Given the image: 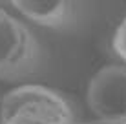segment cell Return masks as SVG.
I'll list each match as a JSON object with an SVG mask.
<instances>
[{
  "instance_id": "5b68a950",
  "label": "cell",
  "mask_w": 126,
  "mask_h": 124,
  "mask_svg": "<svg viewBox=\"0 0 126 124\" xmlns=\"http://www.w3.org/2000/svg\"><path fill=\"white\" fill-rule=\"evenodd\" d=\"M111 46H113V51L117 53V57L124 62L126 66V16L121 20V24L117 26L113 38H111Z\"/></svg>"
},
{
  "instance_id": "7a4b0ae2",
  "label": "cell",
  "mask_w": 126,
  "mask_h": 124,
  "mask_svg": "<svg viewBox=\"0 0 126 124\" xmlns=\"http://www.w3.org/2000/svg\"><path fill=\"white\" fill-rule=\"evenodd\" d=\"M42 66V46L29 26L0 7V80L16 82Z\"/></svg>"
},
{
  "instance_id": "8992f818",
  "label": "cell",
  "mask_w": 126,
  "mask_h": 124,
  "mask_svg": "<svg viewBox=\"0 0 126 124\" xmlns=\"http://www.w3.org/2000/svg\"><path fill=\"white\" fill-rule=\"evenodd\" d=\"M88 124H101V122H88Z\"/></svg>"
},
{
  "instance_id": "3957f363",
  "label": "cell",
  "mask_w": 126,
  "mask_h": 124,
  "mask_svg": "<svg viewBox=\"0 0 126 124\" xmlns=\"http://www.w3.org/2000/svg\"><path fill=\"white\" fill-rule=\"evenodd\" d=\"M90 111L101 124H126V66L108 64L90 79L86 89Z\"/></svg>"
},
{
  "instance_id": "277c9868",
  "label": "cell",
  "mask_w": 126,
  "mask_h": 124,
  "mask_svg": "<svg viewBox=\"0 0 126 124\" xmlns=\"http://www.w3.org/2000/svg\"><path fill=\"white\" fill-rule=\"evenodd\" d=\"M29 22L47 29H68L79 18V0H9Z\"/></svg>"
},
{
  "instance_id": "6da1fadb",
  "label": "cell",
  "mask_w": 126,
  "mask_h": 124,
  "mask_svg": "<svg viewBox=\"0 0 126 124\" xmlns=\"http://www.w3.org/2000/svg\"><path fill=\"white\" fill-rule=\"evenodd\" d=\"M0 124H77L71 104L42 84H22L0 104Z\"/></svg>"
}]
</instances>
